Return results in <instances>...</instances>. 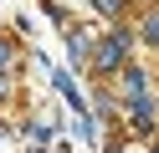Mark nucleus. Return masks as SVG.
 I'll use <instances>...</instances> for the list:
<instances>
[{
    "instance_id": "f03ea898",
    "label": "nucleus",
    "mask_w": 159,
    "mask_h": 153,
    "mask_svg": "<svg viewBox=\"0 0 159 153\" xmlns=\"http://www.w3.org/2000/svg\"><path fill=\"white\" fill-rule=\"evenodd\" d=\"M11 61H16V51H11V41L0 36V71H11Z\"/></svg>"
},
{
    "instance_id": "20e7f679",
    "label": "nucleus",
    "mask_w": 159,
    "mask_h": 153,
    "mask_svg": "<svg viewBox=\"0 0 159 153\" xmlns=\"http://www.w3.org/2000/svg\"><path fill=\"white\" fill-rule=\"evenodd\" d=\"M118 5H123V0H98V10H108V15H113Z\"/></svg>"
},
{
    "instance_id": "423d86ee",
    "label": "nucleus",
    "mask_w": 159,
    "mask_h": 153,
    "mask_svg": "<svg viewBox=\"0 0 159 153\" xmlns=\"http://www.w3.org/2000/svg\"><path fill=\"white\" fill-rule=\"evenodd\" d=\"M154 153H159V148H154Z\"/></svg>"
},
{
    "instance_id": "7ed1b4c3",
    "label": "nucleus",
    "mask_w": 159,
    "mask_h": 153,
    "mask_svg": "<svg viewBox=\"0 0 159 153\" xmlns=\"http://www.w3.org/2000/svg\"><path fill=\"white\" fill-rule=\"evenodd\" d=\"M144 36H149V41H159V15H149V20H144Z\"/></svg>"
},
{
    "instance_id": "39448f33",
    "label": "nucleus",
    "mask_w": 159,
    "mask_h": 153,
    "mask_svg": "<svg viewBox=\"0 0 159 153\" xmlns=\"http://www.w3.org/2000/svg\"><path fill=\"white\" fill-rule=\"evenodd\" d=\"M5 92H11V77H5V71H0V97H5Z\"/></svg>"
},
{
    "instance_id": "f257e3e1",
    "label": "nucleus",
    "mask_w": 159,
    "mask_h": 153,
    "mask_svg": "<svg viewBox=\"0 0 159 153\" xmlns=\"http://www.w3.org/2000/svg\"><path fill=\"white\" fill-rule=\"evenodd\" d=\"M123 46H128L123 36H108L103 46H98V71H113L118 61H123Z\"/></svg>"
}]
</instances>
